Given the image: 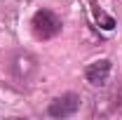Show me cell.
<instances>
[{
    "label": "cell",
    "instance_id": "cell-1",
    "mask_svg": "<svg viewBox=\"0 0 122 120\" xmlns=\"http://www.w3.org/2000/svg\"><path fill=\"white\" fill-rule=\"evenodd\" d=\"M30 26H33L35 38H42V40H49V38H54V35L61 33V21L52 10H38L33 14Z\"/></svg>",
    "mask_w": 122,
    "mask_h": 120
},
{
    "label": "cell",
    "instance_id": "cell-2",
    "mask_svg": "<svg viewBox=\"0 0 122 120\" xmlns=\"http://www.w3.org/2000/svg\"><path fill=\"white\" fill-rule=\"evenodd\" d=\"M77 108H80V97L73 94V92H68V94H61L56 97L49 108H47V113L52 115V118H71V115H75Z\"/></svg>",
    "mask_w": 122,
    "mask_h": 120
},
{
    "label": "cell",
    "instance_id": "cell-3",
    "mask_svg": "<svg viewBox=\"0 0 122 120\" xmlns=\"http://www.w3.org/2000/svg\"><path fill=\"white\" fill-rule=\"evenodd\" d=\"M35 71H38V61L33 59L28 52H19V54H14V59H12V75H14L16 82H21V85L28 82Z\"/></svg>",
    "mask_w": 122,
    "mask_h": 120
},
{
    "label": "cell",
    "instance_id": "cell-4",
    "mask_svg": "<svg viewBox=\"0 0 122 120\" xmlns=\"http://www.w3.org/2000/svg\"><path fill=\"white\" fill-rule=\"evenodd\" d=\"M110 71H113V66H110L108 59H96L85 68V78L94 87H103L108 82V78H110Z\"/></svg>",
    "mask_w": 122,
    "mask_h": 120
}]
</instances>
